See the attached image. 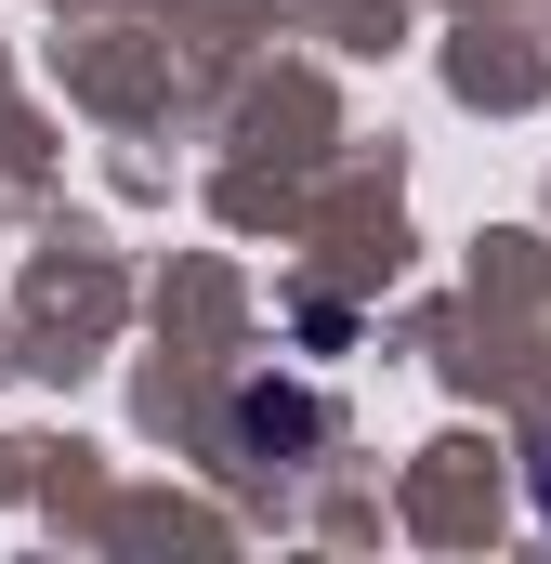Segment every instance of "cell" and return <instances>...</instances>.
<instances>
[{
  "label": "cell",
  "instance_id": "obj_1",
  "mask_svg": "<svg viewBox=\"0 0 551 564\" xmlns=\"http://www.w3.org/2000/svg\"><path fill=\"white\" fill-rule=\"evenodd\" d=\"M224 421H237L250 459H315V446H328V394H302V381H237Z\"/></svg>",
  "mask_w": 551,
  "mask_h": 564
},
{
  "label": "cell",
  "instance_id": "obj_2",
  "mask_svg": "<svg viewBox=\"0 0 551 564\" xmlns=\"http://www.w3.org/2000/svg\"><path fill=\"white\" fill-rule=\"evenodd\" d=\"M526 486H539V525H551V446H539V459H526Z\"/></svg>",
  "mask_w": 551,
  "mask_h": 564
}]
</instances>
